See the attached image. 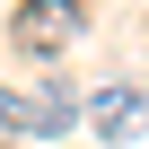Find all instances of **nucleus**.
I'll list each match as a JSON object with an SVG mask.
<instances>
[{"label": "nucleus", "instance_id": "obj_1", "mask_svg": "<svg viewBox=\"0 0 149 149\" xmlns=\"http://www.w3.org/2000/svg\"><path fill=\"white\" fill-rule=\"evenodd\" d=\"M79 35H88V0H18V9H9V44L35 53V61L70 53Z\"/></svg>", "mask_w": 149, "mask_h": 149}, {"label": "nucleus", "instance_id": "obj_2", "mask_svg": "<svg viewBox=\"0 0 149 149\" xmlns=\"http://www.w3.org/2000/svg\"><path fill=\"white\" fill-rule=\"evenodd\" d=\"M79 123H88L97 140H132V132H149V88H140V79H114V88L79 97Z\"/></svg>", "mask_w": 149, "mask_h": 149}, {"label": "nucleus", "instance_id": "obj_3", "mask_svg": "<svg viewBox=\"0 0 149 149\" xmlns=\"http://www.w3.org/2000/svg\"><path fill=\"white\" fill-rule=\"evenodd\" d=\"M18 114H26V132H35V140H61L70 123H79V88L53 70V79H35V97H18Z\"/></svg>", "mask_w": 149, "mask_h": 149}, {"label": "nucleus", "instance_id": "obj_4", "mask_svg": "<svg viewBox=\"0 0 149 149\" xmlns=\"http://www.w3.org/2000/svg\"><path fill=\"white\" fill-rule=\"evenodd\" d=\"M18 132H26V114H18V97H9V88H0V149H9Z\"/></svg>", "mask_w": 149, "mask_h": 149}]
</instances>
